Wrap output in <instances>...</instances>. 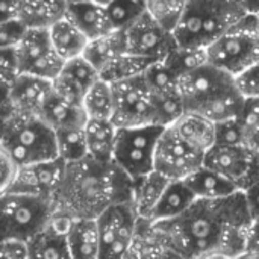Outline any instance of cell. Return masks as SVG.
I'll return each instance as SVG.
<instances>
[{"mask_svg":"<svg viewBox=\"0 0 259 259\" xmlns=\"http://www.w3.org/2000/svg\"><path fill=\"white\" fill-rule=\"evenodd\" d=\"M96 2H97V3H100V5H105V6H106L111 0H96Z\"/></svg>","mask_w":259,"mask_h":259,"instance_id":"cell-50","label":"cell"},{"mask_svg":"<svg viewBox=\"0 0 259 259\" xmlns=\"http://www.w3.org/2000/svg\"><path fill=\"white\" fill-rule=\"evenodd\" d=\"M244 191H246V196H247V200H249V205H250L252 215H256V214H259V179H256Z\"/></svg>","mask_w":259,"mask_h":259,"instance_id":"cell-48","label":"cell"},{"mask_svg":"<svg viewBox=\"0 0 259 259\" xmlns=\"http://www.w3.org/2000/svg\"><path fill=\"white\" fill-rule=\"evenodd\" d=\"M179 77L196 68H200L209 64L208 47H197V46H176L170 55L162 59Z\"/></svg>","mask_w":259,"mask_h":259,"instance_id":"cell-33","label":"cell"},{"mask_svg":"<svg viewBox=\"0 0 259 259\" xmlns=\"http://www.w3.org/2000/svg\"><path fill=\"white\" fill-rule=\"evenodd\" d=\"M65 0H20L18 17L29 27H50L67 15Z\"/></svg>","mask_w":259,"mask_h":259,"instance_id":"cell-30","label":"cell"},{"mask_svg":"<svg viewBox=\"0 0 259 259\" xmlns=\"http://www.w3.org/2000/svg\"><path fill=\"white\" fill-rule=\"evenodd\" d=\"M144 77L153 94L179 91V76L164 61H155L150 64V67L144 71Z\"/></svg>","mask_w":259,"mask_h":259,"instance_id":"cell-36","label":"cell"},{"mask_svg":"<svg viewBox=\"0 0 259 259\" xmlns=\"http://www.w3.org/2000/svg\"><path fill=\"white\" fill-rule=\"evenodd\" d=\"M88 155L100 162H114L118 126L114 120L88 118L85 124Z\"/></svg>","mask_w":259,"mask_h":259,"instance_id":"cell-24","label":"cell"},{"mask_svg":"<svg viewBox=\"0 0 259 259\" xmlns=\"http://www.w3.org/2000/svg\"><path fill=\"white\" fill-rule=\"evenodd\" d=\"M234 82L246 100H259V61L234 76Z\"/></svg>","mask_w":259,"mask_h":259,"instance_id":"cell-42","label":"cell"},{"mask_svg":"<svg viewBox=\"0 0 259 259\" xmlns=\"http://www.w3.org/2000/svg\"><path fill=\"white\" fill-rule=\"evenodd\" d=\"M197 200L196 194L191 191L185 179L170 181L162 197L159 199L150 220L152 222H165L173 220L182 215L194 202Z\"/></svg>","mask_w":259,"mask_h":259,"instance_id":"cell-27","label":"cell"},{"mask_svg":"<svg viewBox=\"0 0 259 259\" xmlns=\"http://www.w3.org/2000/svg\"><path fill=\"white\" fill-rule=\"evenodd\" d=\"M127 52L126 33L123 29H115L88 41L83 56L100 71L111 61Z\"/></svg>","mask_w":259,"mask_h":259,"instance_id":"cell-29","label":"cell"},{"mask_svg":"<svg viewBox=\"0 0 259 259\" xmlns=\"http://www.w3.org/2000/svg\"><path fill=\"white\" fill-rule=\"evenodd\" d=\"M114 29H124L146 12L144 0H111L106 5Z\"/></svg>","mask_w":259,"mask_h":259,"instance_id":"cell-37","label":"cell"},{"mask_svg":"<svg viewBox=\"0 0 259 259\" xmlns=\"http://www.w3.org/2000/svg\"><path fill=\"white\" fill-rule=\"evenodd\" d=\"M21 62L17 47H0V74H2V85L9 87L20 74Z\"/></svg>","mask_w":259,"mask_h":259,"instance_id":"cell-41","label":"cell"},{"mask_svg":"<svg viewBox=\"0 0 259 259\" xmlns=\"http://www.w3.org/2000/svg\"><path fill=\"white\" fill-rule=\"evenodd\" d=\"M52 93L53 80L21 73L9 87H3V117L12 111L39 114Z\"/></svg>","mask_w":259,"mask_h":259,"instance_id":"cell-16","label":"cell"},{"mask_svg":"<svg viewBox=\"0 0 259 259\" xmlns=\"http://www.w3.org/2000/svg\"><path fill=\"white\" fill-rule=\"evenodd\" d=\"M162 131L164 126L159 124L118 127L114 162L132 181L155 170V153Z\"/></svg>","mask_w":259,"mask_h":259,"instance_id":"cell-7","label":"cell"},{"mask_svg":"<svg viewBox=\"0 0 259 259\" xmlns=\"http://www.w3.org/2000/svg\"><path fill=\"white\" fill-rule=\"evenodd\" d=\"M23 73L53 80L62 70L65 59L55 50L49 27H29L17 46Z\"/></svg>","mask_w":259,"mask_h":259,"instance_id":"cell-12","label":"cell"},{"mask_svg":"<svg viewBox=\"0 0 259 259\" xmlns=\"http://www.w3.org/2000/svg\"><path fill=\"white\" fill-rule=\"evenodd\" d=\"M168 182L170 179L164 176L162 173H159L158 170H153L147 173L146 176L134 181L132 202L140 217L150 220Z\"/></svg>","mask_w":259,"mask_h":259,"instance_id":"cell-26","label":"cell"},{"mask_svg":"<svg viewBox=\"0 0 259 259\" xmlns=\"http://www.w3.org/2000/svg\"><path fill=\"white\" fill-rule=\"evenodd\" d=\"M100 79V71L83 56L65 61L61 73L53 79V90L62 97L83 105L85 94Z\"/></svg>","mask_w":259,"mask_h":259,"instance_id":"cell-17","label":"cell"},{"mask_svg":"<svg viewBox=\"0 0 259 259\" xmlns=\"http://www.w3.org/2000/svg\"><path fill=\"white\" fill-rule=\"evenodd\" d=\"M244 15L234 0H188L175 36L179 46L208 47Z\"/></svg>","mask_w":259,"mask_h":259,"instance_id":"cell-4","label":"cell"},{"mask_svg":"<svg viewBox=\"0 0 259 259\" xmlns=\"http://www.w3.org/2000/svg\"><path fill=\"white\" fill-rule=\"evenodd\" d=\"M203 164L226 176L240 190L249 188L259 179V158L246 146L214 144L205 153Z\"/></svg>","mask_w":259,"mask_h":259,"instance_id":"cell-11","label":"cell"},{"mask_svg":"<svg viewBox=\"0 0 259 259\" xmlns=\"http://www.w3.org/2000/svg\"><path fill=\"white\" fill-rule=\"evenodd\" d=\"M0 256L5 259H30L29 241L21 238H2Z\"/></svg>","mask_w":259,"mask_h":259,"instance_id":"cell-44","label":"cell"},{"mask_svg":"<svg viewBox=\"0 0 259 259\" xmlns=\"http://www.w3.org/2000/svg\"><path fill=\"white\" fill-rule=\"evenodd\" d=\"M138 219L140 215L132 200L118 202L106 208L97 217L100 232V259L127 258Z\"/></svg>","mask_w":259,"mask_h":259,"instance_id":"cell-9","label":"cell"},{"mask_svg":"<svg viewBox=\"0 0 259 259\" xmlns=\"http://www.w3.org/2000/svg\"><path fill=\"white\" fill-rule=\"evenodd\" d=\"M244 258H259V214L252 217L246 238V252Z\"/></svg>","mask_w":259,"mask_h":259,"instance_id":"cell-45","label":"cell"},{"mask_svg":"<svg viewBox=\"0 0 259 259\" xmlns=\"http://www.w3.org/2000/svg\"><path fill=\"white\" fill-rule=\"evenodd\" d=\"M39 115L55 129H67V127H76V126H85L88 121V114L80 103H74L61 94H58L55 90L50 94V97L42 105Z\"/></svg>","mask_w":259,"mask_h":259,"instance_id":"cell-21","label":"cell"},{"mask_svg":"<svg viewBox=\"0 0 259 259\" xmlns=\"http://www.w3.org/2000/svg\"><path fill=\"white\" fill-rule=\"evenodd\" d=\"M252 211L244 190L197 199L182 215L155 222L178 258H244Z\"/></svg>","mask_w":259,"mask_h":259,"instance_id":"cell-1","label":"cell"},{"mask_svg":"<svg viewBox=\"0 0 259 259\" xmlns=\"http://www.w3.org/2000/svg\"><path fill=\"white\" fill-rule=\"evenodd\" d=\"M205 153L185 141L173 127H164L155 153V170L170 181L187 179L203 165Z\"/></svg>","mask_w":259,"mask_h":259,"instance_id":"cell-10","label":"cell"},{"mask_svg":"<svg viewBox=\"0 0 259 259\" xmlns=\"http://www.w3.org/2000/svg\"><path fill=\"white\" fill-rule=\"evenodd\" d=\"M244 146L259 158V100H247L243 111Z\"/></svg>","mask_w":259,"mask_h":259,"instance_id":"cell-39","label":"cell"},{"mask_svg":"<svg viewBox=\"0 0 259 259\" xmlns=\"http://www.w3.org/2000/svg\"><path fill=\"white\" fill-rule=\"evenodd\" d=\"M67 15L82 29V32L90 39L115 30L108 15L106 6L97 3L96 0H83L68 5Z\"/></svg>","mask_w":259,"mask_h":259,"instance_id":"cell-22","label":"cell"},{"mask_svg":"<svg viewBox=\"0 0 259 259\" xmlns=\"http://www.w3.org/2000/svg\"><path fill=\"white\" fill-rule=\"evenodd\" d=\"M241 115L215 123V144L244 146V127Z\"/></svg>","mask_w":259,"mask_h":259,"instance_id":"cell-40","label":"cell"},{"mask_svg":"<svg viewBox=\"0 0 259 259\" xmlns=\"http://www.w3.org/2000/svg\"><path fill=\"white\" fill-rule=\"evenodd\" d=\"M246 14L259 15V0H234Z\"/></svg>","mask_w":259,"mask_h":259,"instance_id":"cell-49","label":"cell"},{"mask_svg":"<svg viewBox=\"0 0 259 259\" xmlns=\"http://www.w3.org/2000/svg\"><path fill=\"white\" fill-rule=\"evenodd\" d=\"M146 2V11L158 21L161 23L167 30L173 32L178 29L188 0H144Z\"/></svg>","mask_w":259,"mask_h":259,"instance_id":"cell-35","label":"cell"},{"mask_svg":"<svg viewBox=\"0 0 259 259\" xmlns=\"http://www.w3.org/2000/svg\"><path fill=\"white\" fill-rule=\"evenodd\" d=\"M234 85V76L211 62L179 77V91L187 111L197 109Z\"/></svg>","mask_w":259,"mask_h":259,"instance_id":"cell-14","label":"cell"},{"mask_svg":"<svg viewBox=\"0 0 259 259\" xmlns=\"http://www.w3.org/2000/svg\"><path fill=\"white\" fill-rule=\"evenodd\" d=\"M49 35L55 50L65 59H71L83 55L90 38L82 29L68 17L64 15L49 27Z\"/></svg>","mask_w":259,"mask_h":259,"instance_id":"cell-25","label":"cell"},{"mask_svg":"<svg viewBox=\"0 0 259 259\" xmlns=\"http://www.w3.org/2000/svg\"><path fill=\"white\" fill-rule=\"evenodd\" d=\"M115 111L114 123L118 127L156 124L153 93L144 74L112 83Z\"/></svg>","mask_w":259,"mask_h":259,"instance_id":"cell-8","label":"cell"},{"mask_svg":"<svg viewBox=\"0 0 259 259\" xmlns=\"http://www.w3.org/2000/svg\"><path fill=\"white\" fill-rule=\"evenodd\" d=\"M197 199H220L240 191L238 185L205 164L185 179Z\"/></svg>","mask_w":259,"mask_h":259,"instance_id":"cell-28","label":"cell"},{"mask_svg":"<svg viewBox=\"0 0 259 259\" xmlns=\"http://www.w3.org/2000/svg\"><path fill=\"white\" fill-rule=\"evenodd\" d=\"M123 30L126 33L127 52L155 61L165 59L178 46L175 33L167 30L147 11Z\"/></svg>","mask_w":259,"mask_h":259,"instance_id":"cell-13","label":"cell"},{"mask_svg":"<svg viewBox=\"0 0 259 259\" xmlns=\"http://www.w3.org/2000/svg\"><path fill=\"white\" fill-rule=\"evenodd\" d=\"M0 199L2 238L30 241L50 223L55 214L50 199L9 191L0 193Z\"/></svg>","mask_w":259,"mask_h":259,"instance_id":"cell-6","label":"cell"},{"mask_svg":"<svg viewBox=\"0 0 259 259\" xmlns=\"http://www.w3.org/2000/svg\"><path fill=\"white\" fill-rule=\"evenodd\" d=\"M71 217L53 214L50 223L29 241L30 259L71 258L68 246V228Z\"/></svg>","mask_w":259,"mask_h":259,"instance_id":"cell-18","label":"cell"},{"mask_svg":"<svg viewBox=\"0 0 259 259\" xmlns=\"http://www.w3.org/2000/svg\"><path fill=\"white\" fill-rule=\"evenodd\" d=\"M155 109H156V124L170 126L173 124L187 109L181 93H167V94H153Z\"/></svg>","mask_w":259,"mask_h":259,"instance_id":"cell-38","label":"cell"},{"mask_svg":"<svg viewBox=\"0 0 259 259\" xmlns=\"http://www.w3.org/2000/svg\"><path fill=\"white\" fill-rule=\"evenodd\" d=\"M67 5H73V3H77V2H83V0H65Z\"/></svg>","mask_w":259,"mask_h":259,"instance_id":"cell-51","label":"cell"},{"mask_svg":"<svg viewBox=\"0 0 259 259\" xmlns=\"http://www.w3.org/2000/svg\"><path fill=\"white\" fill-rule=\"evenodd\" d=\"M0 161H2V184H0V191H3L14 181V178L17 176V171H18L20 167L17 165V162L8 153H5L2 150H0Z\"/></svg>","mask_w":259,"mask_h":259,"instance_id":"cell-46","label":"cell"},{"mask_svg":"<svg viewBox=\"0 0 259 259\" xmlns=\"http://www.w3.org/2000/svg\"><path fill=\"white\" fill-rule=\"evenodd\" d=\"M153 62H155V59L126 52V53L120 55L118 58H115L114 61H111L105 68H102L100 77L108 80L109 83L120 82L124 79H131V77L144 74V71Z\"/></svg>","mask_w":259,"mask_h":259,"instance_id":"cell-31","label":"cell"},{"mask_svg":"<svg viewBox=\"0 0 259 259\" xmlns=\"http://www.w3.org/2000/svg\"><path fill=\"white\" fill-rule=\"evenodd\" d=\"M65 164L67 162L64 159L55 158L50 161L23 165L18 168L17 176L9 184V187L0 193H21L52 200L62 181Z\"/></svg>","mask_w":259,"mask_h":259,"instance_id":"cell-15","label":"cell"},{"mask_svg":"<svg viewBox=\"0 0 259 259\" xmlns=\"http://www.w3.org/2000/svg\"><path fill=\"white\" fill-rule=\"evenodd\" d=\"M0 150L18 167L59 158L55 129L39 114L32 112L12 111L3 117Z\"/></svg>","mask_w":259,"mask_h":259,"instance_id":"cell-3","label":"cell"},{"mask_svg":"<svg viewBox=\"0 0 259 259\" xmlns=\"http://www.w3.org/2000/svg\"><path fill=\"white\" fill-rule=\"evenodd\" d=\"M209 62L237 76L259 61V15L246 14L208 46Z\"/></svg>","mask_w":259,"mask_h":259,"instance_id":"cell-5","label":"cell"},{"mask_svg":"<svg viewBox=\"0 0 259 259\" xmlns=\"http://www.w3.org/2000/svg\"><path fill=\"white\" fill-rule=\"evenodd\" d=\"M178 258L162 231L149 219H138L127 258Z\"/></svg>","mask_w":259,"mask_h":259,"instance_id":"cell-19","label":"cell"},{"mask_svg":"<svg viewBox=\"0 0 259 259\" xmlns=\"http://www.w3.org/2000/svg\"><path fill=\"white\" fill-rule=\"evenodd\" d=\"M18 9H20V0H0L2 20L18 17Z\"/></svg>","mask_w":259,"mask_h":259,"instance_id":"cell-47","label":"cell"},{"mask_svg":"<svg viewBox=\"0 0 259 259\" xmlns=\"http://www.w3.org/2000/svg\"><path fill=\"white\" fill-rule=\"evenodd\" d=\"M55 132H56L58 155L61 159H64L65 162H73L88 156L85 126L67 127Z\"/></svg>","mask_w":259,"mask_h":259,"instance_id":"cell-34","label":"cell"},{"mask_svg":"<svg viewBox=\"0 0 259 259\" xmlns=\"http://www.w3.org/2000/svg\"><path fill=\"white\" fill-rule=\"evenodd\" d=\"M83 108L88 114V118L112 120L115 111L112 83L100 77L85 94Z\"/></svg>","mask_w":259,"mask_h":259,"instance_id":"cell-32","label":"cell"},{"mask_svg":"<svg viewBox=\"0 0 259 259\" xmlns=\"http://www.w3.org/2000/svg\"><path fill=\"white\" fill-rule=\"evenodd\" d=\"M170 127L203 153L215 144V123L202 114L185 111Z\"/></svg>","mask_w":259,"mask_h":259,"instance_id":"cell-23","label":"cell"},{"mask_svg":"<svg viewBox=\"0 0 259 259\" xmlns=\"http://www.w3.org/2000/svg\"><path fill=\"white\" fill-rule=\"evenodd\" d=\"M29 26L20 18H8L2 20L0 24V47H17L24 38Z\"/></svg>","mask_w":259,"mask_h":259,"instance_id":"cell-43","label":"cell"},{"mask_svg":"<svg viewBox=\"0 0 259 259\" xmlns=\"http://www.w3.org/2000/svg\"><path fill=\"white\" fill-rule=\"evenodd\" d=\"M134 181L115 164L90 155L65 164L62 181L52 199L55 214L97 219L106 208L132 200Z\"/></svg>","mask_w":259,"mask_h":259,"instance_id":"cell-2","label":"cell"},{"mask_svg":"<svg viewBox=\"0 0 259 259\" xmlns=\"http://www.w3.org/2000/svg\"><path fill=\"white\" fill-rule=\"evenodd\" d=\"M68 246L71 258L100 259V232L97 219H71L68 228Z\"/></svg>","mask_w":259,"mask_h":259,"instance_id":"cell-20","label":"cell"}]
</instances>
